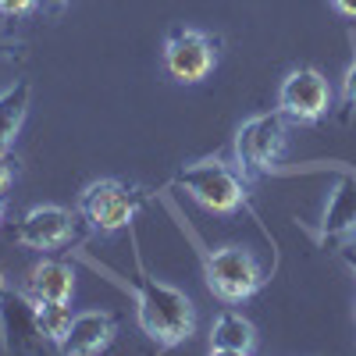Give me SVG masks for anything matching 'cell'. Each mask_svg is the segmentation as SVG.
<instances>
[{
	"instance_id": "9a60e30c",
	"label": "cell",
	"mask_w": 356,
	"mask_h": 356,
	"mask_svg": "<svg viewBox=\"0 0 356 356\" xmlns=\"http://www.w3.org/2000/svg\"><path fill=\"white\" fill-rule=\"evenodd\" d=\"M36 8H40V0H0V18L18 22V18H29Z\"/></svg>"
},
{
	"instance_id": "3957f363",
	"label": "cell",
	"mask_w": 356,
	"mask_h": 356,
	"mask_svg": "<svg viewBox=\"0 0 356 356\" xmlns=\"http://www.w3.org/2000/svg\"><path fill=\"white\" fill-rule=\"evenodd\" d=\"M232 150H235V168L243 171V178H260L267 171H275L289 150V118L282 111L246 118L239 132H235Z\"/></svg>"
},
{
	"instance_id": "d6986e66",
	"label": "cell",
	"mask_w": 356,
	"mask_h": 356,
	"mask_svg": "<svg viewBox=\"0 0 356 356\" xmlns=\"http://www.w3.org/2000/svg\"><path fill=\"white\" fill-rule=\"evenodd\" d=\"M332 8L346 18H356V0H332Z\"/></svg>"
},
{
	"instance_id": "603a6c76",
	"label": "cell",
	"mask_w": 356,
	"mask_h": 356,
	"mask_svg": "<svg viewBox=\"0 0 356 356\" xmlns=\"http://www.w3.org/2000/svg\"><path fill=\"white\" fill-rule=\"evenodd\" d=\"M11 50H15L11 43H0V54H11Z\"/></svg>"
},
{
	"instance_id": "ba28073f",
	"label": "cell",
	"mask_w": 356,
	"mask_h": 356,
	"mask_svg": "<svg viewBox=\"0 0 356 356\" xmlns=\"http://www.w3.org/2000/svg\"><path fill=\"white\" fill-rule=\"evenodd\" d=\"M72 235H75V214L68 207H57V203L33 207L15 225V239L25 250H36V253L61 250L65 243H72Z\"/></svg>"
},
{
	"instance_id": "30bf717a",
	"label": "cell",
	"mask_w": 356,
	"mask_h": 356,
	"mask_svg": "<svg viewBox=\"0 0 356 356\" xmlns=\"http://www.w3.org/2000/svg\"><path fill=\"white\" fill-rule=\"evenodd\" d=\"M114 335H118V321L107 310H86V314H75L72 332L61 349L72 356H93V353H104L114 342Z\"/></svg>"
},
{
	"instance_id": "8fae6325",
	"label": "cell",
	"mask_w": 356,
	"mask_h": 356,
	"mask_svg": "<svg viewBox=\"0 0 356 356\" xmlns=\"http://www.w3.org/2000/svg\"><path fill=\"white\" fill-rule=\"evenodd\" d=\"M75 292V271L65 260H40L25 282V300H72Z\"/></svg>"
},
{
	"instance_id": "7402d4cb",
	"label": "cell",
	"mask_w": 356,
	"mask_h": 356,
	"mask_svg": "<svg viewBox=\"0 0 356 356\" xmlns=\"http://www.w3.org/2000/svg\"><path fill=\"white\" fill-rule=\"evenodd\" d=\"M4 214H8V207H4V196H0V225H4Z\"/></svg>"
},
{
	"instance_id": "44dd1931",
	"label": "cell",
	"mask_w": 356,
	"mask_h": 356,
	"mask_svg": "<svg viewBox=\"0 0 356 356\" xmlns=\"http://www.w3.org/2000/svg\"><path fill=\"white\" fill-rule=\"evenodd\" d=\"M346 264H349V271L356 275V253H346Z\"/></svg>"
},
{
	"instance_id": "ac0fdd59",
	"label": "cell",
	"mask_w": 356,
	"mask_h": 356,
	"mask_svg": "<svg viewBox=\"0 0 356 356\" xmlns=\"http://www.w3.org/2000/svg\"><path fill=\"white\" fill-rule=\"evenodd\" d=\"M68 4H72V0H40V8H43L47 15H61Z\"/></svg>"
},
{
	"instance_id": "52a82bcc",
	"label": "cell",
	"mask_w": 356,
	"mask_h": 356,
	"mask_svg": "<svg viewBox=\"0 0 356 356\" xmlns=\"http://www.w3.org/2000/svg\"><path fill=\"white\" fill-rule=\"evenodd\" d=\"M278 111L289 122L314 125L332 111V86L317 68H292L278 86Z\"/></svg>"
},
{
	"instance_id": "277c9868",
	"label": "cell",
	"mask_w": 356,
	"mask_h": 356,
	"mask_svg": "<svg viewBox=\"0 0 356 356\" xmlns=\"http://www.w3.org/2000/svg\"><path fill=\"white\" fill-rule=\"evenodd\" d=\"M143 203V193L136 186H125L118 178H97L79 196V218L97 235H114L122 228H132L136 211Z\"/></svg>"
},
{
	"instance_id": "5bb4252c",
	"label": "cell",
	"mask_w": 356,
	"mask_h": 356,
	"mask_svg": "<svg viewBox=\"0 0 356 356\" xmlns=\"http://www.w3.org/2000/svg\"><path fill=\"white\" fill-rule=\"evenodd\" d=\"M72 321H75V314H72L68 300H33V328L43 342L65 346Z\"/></svg>"
},
{
	"instance_id": "e0dca14e",
	"label": "cell",
	"mask_w": 356,
	"mask_h": 356,
	"mask_svg": "<svg viewBox=\"0 0 356 356\" xmlns=\"http://www.w3.org/2000/svg\"><path fill=\"white\" fill-rule=\"evenodd\" d=\"M11 182H15V161L8 154H0V196L11 189Z\"/></svg>"
},
{
	"instance_id": "7c38bea8",
	"label": "cell",
	"mask_w": 356,
	"mask_h": 356,
	"mask_svg": "<svg viewBox=\"0 0 356 356\" xmlns=\"http://www.w3.org/2000/svg\"><path fill=\"white\" fill-rule=\"evenodd\" d=\"M257 349V328L235 310H225L211 324V353L218 356H250Z\"/></svg>"
},
{
	"instance_id": "6da1fadb",
	"label": "cell",
	"mask_w": 356,
	"mask_h": 356,
	"mask_svg": "<svg viewBox=\"0 0 356 356\" xmlns=\"http://www.w3.org/2000/svg\"><path fill=\"white\" fill-rule=\"evenodd\" d=\"M136 317L143 335L157 349H175L193 339L196 332V307L193 300L168 282H157L143 271L139 260V282H136Z\"/></svg>"
},
{
	"instance_id": "7a4b0ae2",
	"label": "cell",
	"mask_w": 356,
	"mask_h": 356,
	"mask_svg": "<svg viewBox=\"0 0 356 356\" xmlns=\"http://www.w3.org/2000/svg\"><path fill=\"white\" fill-rule=\"evenodd\" d=\"M175 186L182 189L193 203H200L211 214H239L246 211V178L239 168H232L218 157H207L196 164H186L175 175Z\"/></svg>"
},
{
	"instance_id": "2e32d148",
	"label": "cell",
	"mask_w": 356,
	"mask_h": 356,
	"mask_svg": "<svg viewBox=\"0 0 356 356\" xmlns=\"http://www.w3.org/2000/svg\"><path fill=\"white\" fill-rule=\"evenodd\" d=\"M342 107H346L349 114H356V61L349 65V72H346V79H342Z\"/></svg>"
},
{
	"instance_id": "4fadbf2b",
	"label": "cell",
	"mask_w": 356,
	"mask_h": 356,
	"mask_svg": "<svg viewBox=\"0 0 356 356\" xmlns=\"http://www.w3.org/2000/svg\"><path fill=\"white\" fill-rule=\"evenodd\" d=\"M29 100H33V86L25 79L0 89V154H8L15 146V139L25 125V114H29Z\"/></svg>"
},
{
	"instance_id": "5b68a950",
	"label": "cell",
	"mask_w": 356,
	"mask_h": 356,
	"mask_svg": "<svg viewBox=\"0 0 356 356\" xmlns=\"http://www.w3.org/2000/svg\"><path fill=\"white\" fill-rule=\"evenodd\" d=\"M203 271H207L211 292L225 303H243V300H250V296H257L260 285H264V267L246 246H218V250H211L207 260H203Z\"/></svg>"
},
{
	"instance_id": "8992f818",
	"label": "cell",
	"mask_w": 356,
	"mask_h": 356,
	"mask_svg": "<svg viewBox=\"0 0 356 356\" xmlns=\"http://www.w3.org/2000/svg\"><path fill=\"white\" fill-rule=\"evenodd\" d=\"M218 54H221L218 36L178 25L164 40V68L178 86H196L218 68Z\"/></svg>"
},
{
	"instance_id": "9c48e42d",
	"label": "cell",
	"mask_w": 356,
	"mask_h": 356,
	"mask_svg": "<svg viewBox=\"0 0 356 356\" xmlns=\"http://www.w3.org/2000/svg\"><path fill=\"white\" fill-rule=\"evenodd\" d=\"M321 243H353L356 239V175H342L321 214Z\"/></svg>"
},
{
	"instance_id": "ffe728a7",
	"label": "cell",
	"mask_w": 356,
	"mask_h": 356,
	"mask_svg": "<svg viewBox=\"0 0 356 356\" xmlns=\"http://www.w3.org/2000/svg\"><path fill=\"white\" fill-rule=\"evenodd\" d=\"M4 303H8V278L0 271V310H4Z\"/></svg>"
}]
</instances>
